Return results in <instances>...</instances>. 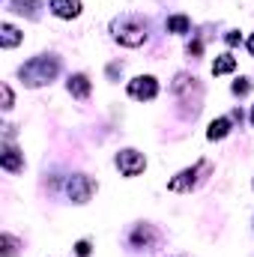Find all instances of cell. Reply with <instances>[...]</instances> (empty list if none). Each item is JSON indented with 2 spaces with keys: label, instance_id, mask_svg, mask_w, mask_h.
Returning <instances> with one entry per match:
<instances>
[{
  "label": "cell",
  "instance_id": "6da1fadb",
  "mask_svg": "<svg viewBox=\"0 0 254 257\" xmlns=\"http://www.w3.org/2000/svg\"><path fill=\"white\" fill-rule=\"evenodd\" d=\"M60 75V57L57 54H36L18 69V78L24 87H45Z\"/></svg>",
  "mask_w": 254,
  "mask_h": 257
},
{
  "label": "cell",
  "instance_id": "7a4b0ae2",
  "mask_svg": "<svg viewBox=\"0 0 254 257\" xmlns=\"http://www.w3.org/2000/svg\"><path fill=\"white\" fill-rule=\"evenodd\" d=\"M111 33L123 48H141L147 42V21L138 15H120L111 21Z\"/></svg>",
  "mask_w": 254,
  "mask_h": 257
},
{
  "label": "cell",
  "instance_id": "3957f363",
  "mask_svg": "<svg viewBox=\"0 0 254 257\" xmlns=\"http://www.w3.org/2000/svg\"><path fill=\"white\" fill-rule=\"evenodd\" d=\"M212 171V162L209 159H197L191 168H186V171H180L177 177H171V183H168V192L174 194H189L191 189H197L203 180H206V174Z\"/></svg>",
  "mask_w": 254,
  "mask_h": 257
},
{
  "label": "cell",
  "instance_id": "277c9868",
  "mask_svg": "<svg viewBox=\"0 0 254 257\" xmlns=\"http://www.w3.org/2000/svg\"><path fill=\"white\" fill-rule=\"evenodd\" d=\"M174 96H177L183 105H191L194 114L200 111V96H203V90H200L197 78H191V75H186V72H180V75L174 78Z\"/></svg>",
  "mask_w": 254,
  "mask_h": 257
},
{
  "label": "cell",
  "instance_id": "5b68a950",
  "mask_svg": "<svg viewBox=\"0 0 254 257\" xmlns=\"http://www.w3.org/2000/svg\"><path fill=\"white\" fill-rule=\"evenodd\" d=\"M96 189H99L96 180L87 177V174H72V177H66V183H63V192L72 203H87L96 194Z\"/></svg>",
  "mask_w": 254,
  "mask_h": 257
},
{
  "label": "cell",
  "instance_id": "8992f818",
  "mask_svg": "<svg viewBox=\"0 0 254 257\" xmlns=\"http://www.w3.org/2000/svg\"><path fill=\"white\" fill-rule=\"evenodd\" d=\"M159 242H162V230H159L156 224H150V221L135 224L132 233H129V245L138 248V251H153Z\"/></svg>",
  "mask_w": 254,
  "mask_h": 257
},
{
  "label": "cell",
  "instance_id": "52a82bcc",
  "mask_svg": "<svg viewBox=\"0 0 254 257\" xmlns=\"http://www.w3.org/2000/svg\"><path fill=\"white\" fill-rule=\"evenodd\" d=\"M117 168H120V174L123 177H138V174H144V168H147V156L144 153H138V150H132V147H126V150H120L117 153Z\"/></svg>",
  "mask_w": 254,
  "mask_h": 257
},
{
  "label": "cell",
  "instance_id": "ba28073f",
  "mask_svg": "<svg viewBox=\"0 0 254 257\" xmlns=\"http://www.w3.org/2000/svg\"><path fill=\"white\" fill-rule=\"evenodd\" d=\"M126 93L132 99H138V102H150V99L159 96V81L153 75H138V78H132L126 84Z\"/></svg>",
  "mask_w": 254,
  "mask_h": 257
},
{
  "label": "cell",
  "instance_id": "9c48e42d",
  "mask_svg": "<svg viewBox=\"0 0 254 257\" xmlns=\"http://www.w3.org/2000/svg\"><path fill=\"white\" fill-rule=\"evenodd\" d=\"M0 168L6 174H21L24 171V153L15 147V144H3V153H0Z\"/></svg>",
  "mask_w": 254,
  "mask_h": 257
},
{
  "label": "cell",
  "instance_id": "30bf717a",
  "mask_svg": "<svg viewBox=\"0 0 254 257\" xmlns=\"http://www.w3.org/2000/svg\"><path fill=\"white\" fill-rule=\"evenodd\" d=\"M66 90H69L75 99H87V96H90V90H93V84H90V78H87L84 72H75V75H69Z\"/></svg>",
  "mask_w": 254,
  "mask_h": 257
},
{
  "label": "cell",
  "instance_id": "8fae6325",
  "mask_svg": "<svg viewBox=\"0 0 254 257\" xmlns=\"http://www.w3.org/2000/svg\"><path fill=\"white\" fill-rule=\"evenodd\" d=\"M48 9L57 15V18H78L81 15V0H51L48 3Z\"/></svg>",
  "mask_w": 254,
  "mask_h": 257
},
{
  "label": "cell",
  "instance_id": "7c38bea8",
  "mask_svg": "<svg viewBox=\"0 0 254 257\" xmlns=\"http://www.w3.org/2000/svg\"><path fill=\"white\" fill-rule=\"evenodd\" d=\"M21 39H24V36H21V30H18V27H12L9 21H3V24H0V48H3V51L15 48Z\"/></svg>",
  "mask_w": 254,
  "mask_h": 257
},
{
  "label": "cell",
  "instance_id": "4fadbf2b",
  "mask_svg": "<svg viewBox=\"0 0 254 257\" xmlns=\"http://www.w3.org/2000/svg\"><path fill=\"white\" fill-rule=\"evenodd\" d=\"M230 128H233V120L230 117H215L209 128H206V138L209 141H221V138H227L230 135Z\"/></svg>",
  "mask_w": 254,
  "mask_h": 257
},
{
  "label": "cell",
  "instance_id": "5bb4252c",
  "mask_svg": "<svg viewBox=\"0 0 254 257\" xmlns=\"http://www.w3.org/2000/svg\"><path fill=\"white\" fill-rule=\"evenodd\" d=\"M9 3L18 15H27V18H36V12L42 6V0H9Z\"/></svg>",
  "mask_w": 254,
  "mask_h": 257
},
{
  "label": "cell",
  "instance_id": "9a60e30c",
  "mask_svg": "<svg viewBox=\"0 0 254 257\" xmlns=\"http://www.w3.org/2000/svg\"><path fill=\"white\" fill-rule=\"evenodd\" d=\"M236 69V57L233 54H221V57H215V63H212V75H230Z\"/></svg>",
  "mask_w": 254,
  "mask_h": 257
},
{
  "label": "cell",
  "instance_id": "2e32d148",
  "mask_svg": "<svg viewBox=\"0 0 254 257\" xmlns=\"http://www.w3.org/2000/svg\"><path fill=\"white\" fill-rule=\"evenodd\" d=\"M165 27H168V33H189L191 21H189V15H171L165 21Z\"/></svg>",
  "mask_w": 254,
  "mask_h": 257
},
{
  "label": "cell",
  "instance_id": "e0dca14e",
  "mask_svg": "<svg viewBox=\"0 0 254 257\" xmlns=\"http://www.w3.org/2000/svg\"><path fill=\"white\" fill-rule=\"evenodd\" d=\"M0 245H3V251H0L3 257H18V245H21V242H18L12 233H3V236H0Z\"/></svg>",
  "mask_w": 254,
  "mask_h": 257
},
{
  "label": "cell",
  "instance_id": "ac0fdd59",
  "mask_svg": "<svg viewBox=\"0 0 254 257\" xmlns=\"http://www.w3.org/2000/svg\"><path fill=\"white\" fill-rule=\"evenodd\" d=\"M0 96H3V111H12L15 108V96H12L9 84H0Z\"/></svg>",
  "mask_w": 254,
  "mask_h": 257
},
{
  "label": "cell",
  "instance_id": "d6986e66",
  "mask_svg": "<svg viewBox=\"0 0 254 257\" xmlns=\"http://www.w3.org/2000/svg\"><path fill=\"white\" fill-rule=\"evenodd\" d=\"M230 90H233L236 96H248V93H251V81H248V78H239V81H233Z\"/></svg>",
  "mask_w": 254,
  "mask_h": 257
},
{
  "label": "cell",
  "instance_id": "ffe728a7",
  "mask_svg": "<svg viewBox=\"0 0 254 257\" xmlns=\"http://www.w3.org/2000/svg\"><path fill=\"white\" fill-rule=\"evenodd\" d=\"M90 251H93V245H90L87 239H78V242H75V254L78 257H90Z\"/></svg>",
  "mask_w": 254,
  "mask_h": 257
},
{
  "label": "cell",
  "instance_id": "44dd1931",
  "mask_svg": "<svg viewBox=\"0 0 254 257\" xmlns=\"http://www.w3.org/2000/svg\"><path fill=\"white\" fill-rule=\"evenodd\" d=\"M186 51H189V57H200V51H203V42H200V39H191Z\"/></svg>",
  "mask_w": 254,
  "mask_h": 257
},
{
  "label": "cell",
  "instance_id": "7402d4cb",
  "mask_svg": "<svg viewBox=\"0 0 254 257\" xmlns=\"http://www.w3.org/2000/svg\"><path fill=\"white\" fill-rule=\"evenodd\" d=\"M224 42H227L230 48H236V45L242 42V36H239V30H230V33H224Z\"/></svg>",
  "mask_w": 254,
  "mask_h": 257
},
{
  "label": "cell",
  "instance_id": "603a6c76",
  "mask_svg": "<svg viewBox=\"0 0 254 257\" xmlns=\"http://www.w3.org/2000/svg\"><path fill=\"white\" fill-rule=\"evenodd\" d=\"M120 72H123V63H111V66H108V78H111V81H114Z\"/></svg>",
  "mask_w": 254,
  "mask_h": 257
},
{
  "label": "cell",
  "instance_id": "cb8c5ba5",
  "mask_svg": "<svg viewBox=\"0 0 254 257\" xmlns=\"http://www.w3.org/2000/svg\"><path fill=\"white\" fill-rule=\"evenodd\" d=\"M248 54H251V57H254V33H251V36H248Z\"/></svg>",
  "mask_w": 254,
  "mask_h": 257
},
{
  "label": "cell",
  "instance_id": "d4e9b609",
  "mask_svg": "<svg viewBox=\"0 0 254 257\" xmlns=\"http://www.w3.org/2000/svg\"><path fill=\"white\" fill-rule=\"evenodd\" d=\"M251 123H254V108H251Z\"/></svg>",
  "mask_w": 254,
  "mask_h": 257
},
{
  "label": "cell",
  "instance_id": "484cf974",
  "mask_svg": "<svg viewBox=\"0 0 254 257\" xmlns=\"http://www.w3.org/2000/svg\"><path fill=\"white\" fill-rule=\"evenodd\" d=\"M251 186H254V183H251Z\"/></svg>",
  "mask_w": 254,
  "mask_h": 257
}]
</instances>
